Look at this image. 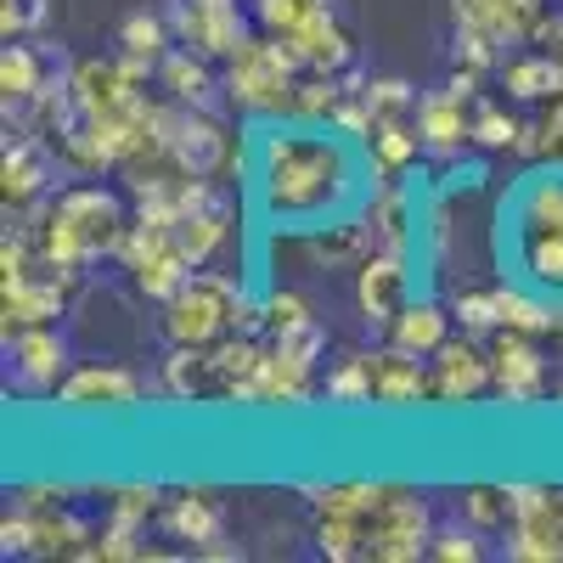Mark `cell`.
<instances>
[{"label":"cell","mask_w":563,"mask_h":563,"mask_svg":"<svg viewBox=\"0 0 563 563\" xmlns=\"http://www.w3.org/2000/svg\"><path fill=\"white\" fill-rule=\"evenodd\" d=\"M254 203L282 231H321L361 214L366 180L350 130L282 119L254 135Z\"/></svg>","instance_id":"cell-1"},{"label":"cell","mask_w":563,"mask_h":563,"mask_svg":"<svg viewBox=\"0 0 563 563\" xmlns=\"http://www.w3.org/2000/svg\"><path fill=\"white\" fill-rule=\"evenodd\" d=\"M124 198L108 192V186H63L52 198V209L40 214V238H34V254L45 271L57 276H79L90 260L102 254H119L124 243Z\"/></svg>","instance_id":"cell-2"},{"label":"cell","mask_w":563,"mask_h":563,"mask_svg":"<svg viewBox=\"0 0 563 563\" xmlns=\"http://www.w3.org/2000/svg\"><path fill=\"white\" fill-rule=\"evenodd\" d=\"M299 57L288 40H243L238 57H225V97L238 102L249 119H288L294 113V79Z\"/></svg>","instance_id":"cell-3"},{"label":"cell","mask_w":563,"mask_h":563,"mask_svg":"<svg viewBox=\"0 0 563 563\" xmlns=\"http://www.w3.org/2000/svg\"><path fill=\"white\" fill-rule=\"evenodd\" d=\"M238 299H243V282L198 265L164 299V339L169 344H198V350L220 344L231 327H238Z\"/></svg>","instance_id":"cell-4"},{"label":"cell","mask_w":563,"mask_h":563,"mask_svg":"<svg viewBox=\"0 0 563 563\" xmlns=\"http://www.w3.org/2000/svg\"><path fill=\"white\" fill-rule=\"evenodd\" d=\"M355 305H361V321L366 327H384L411 305V254H395V249H372L361 254L355 265Z\"/></svg>","instance_id":"cell-5"},{"label":"cell","mask_w":563,"mask_h":563,"mask_svg":"<svg viewBox=\"0 0 563 563\" xmlns=\"http://www.w3.org/2000/svg\"><path fill=\"white\" fill-rule=\"evenodd\" d=\"M530 231H563V164H536L501 198V238H530Z\"/></svg>","instance_id":"cell-6"},{"label":"cell","mask_w":563,"mask_h":563,"mask_svg":"<svg viewBox=\"0 0 563 563\" xmlns=\"http://www.w3.org/2000/svg\"><path fill=\"white\" fill-rule=\"evenodd\" d=\"M141 389L147 384L119 361H79L57 384V406L63 411H130V406H141Z\"/></svg>","instance_id":"cell-7"},{"label":"cell","mask_w":563,"mask_h":563,"mask_svg":"<svg viewBox=\"0 0 563 563\" xmlns=\"http://www.w3.org/2000/svg\"><path fill=\"white\" fill-rule=\"evenodd\" d=\"M169 29L180 45H192L203 57H238V45L249 40V29L238 18V0H175Z\"/></svg>","instance_id":"cell-8"},{"label":"cell","mask_w":563,"mask_h":563,"mask_svg":"<svg viewBox=\"0 0 563 563\" xmlns=\"http://www.w3.org/2000/svg\"><path fill=\"white\" fill-rule=\"evenodd\" d=\"M490 389L512 406H536L547 395V361L536 350V333H512V327H496L490 344Z\"/></svg>","instance_id":"cell-9"},{"label":"cell","mask_w":563,"mask_h":563,"mask_svg":"<svg viewBox=\"0 0 563 563\" xmlns=\"http://www.w3.org/2000/svg\"><path fill=\"white\" fill-rule=\"evenodd\" d=\"M429 541H434L429 501L411 496V490H389V501L378 512V530H372V558L378 563H411V558H429Z\"/></svg>","instance_id":"cell-10"},{"label":"cell","mask_w":563,"mask_h":563,"mask_svg":"<svg viewBox=\"0 0 563 563\" xmlns=\"http://www.w3.org/2000/svg\"><path fill=\"white\" fill-rule=\"evenodd\" d=\"M12 339V384L23 395H57V384L68 378V339L52 327H18Z\"/></svg>","instance_id":"cell-11"},{"label":"cell","mask_w":563,"mask_h":563,"mask_svg":"<svg viewBox=\"0 0 563 563\" xmlns=\"http://www.w3.org/2000/svg\"><path fill=\"white\" fill-rule=\"evenodd\" d=\"M429 378H434V400L445 406L479 400L490 389V350H479L474 339H445L429 361Z\"/></svg>","instance_id":"cell-12"},{"label":"cell","mask_w":563,"mask_h":563,"mask_svg":"<svg viewBox=\"0 0 563 563\" xmlns=\"http://www.w3.org/2000/svg\"><path fill=\"white\" fill-rule=\"evenodd\" d=\"M507 260H512V282H525V288H536L541 299L563 305V231H530V238H512Z\"/></svg>","instance_id":"cell-13"},{"label":"cell","mask_w":563,"mask_h":563,"mask_svg":"<svg viewBox=\"0 0 563 563\" xmlns=\"http://www.w3.org/2000/svg\"><path fill=\"white\" fill-rule=\"evenodd\" d=\"M417 130H422V147L451 158L462 147H474V113H467V97L456 90H429V97L417 102Z\"/></svg>","instance_id":"cell-14"},{"label":"cell","mask_w":563,"mask_h":563,"mask_svg":"<svg viewBox=\"0 0 563 563\" xmlns=\"http://www.w3.org/2000/svg\"><path fill=\"white\" fill-rule=\"evenodd\" d=\"M7 333H18V327H52L63 316V282L57 276H40V271H23L7 282Z\"/></svg>","instance_id":"cell-15"},{"label":"cell","mask_w":563,"mask_h":563,"mask_svg":"<svg viewBox=\"0 0 563 563\" xmlns=\"http://www.w3.org/2000/svg\"><path fill=\"white\" fill-rule=\"evenodd\" d=\"M225 238H231V203L209 186V198H198L192 209L175 220V243H180V254L192 260V265H209Z\"/></svg>","instance_id":"cell-16"},{"label":"cell","mask_w":563,"mask_h":563,"mask_svg":"<svg viewBox=\"0 0 563 563\" xmlns=\"http://www.w3.org/2000/svg\"><path fill=\"white\" fill-rule=\"evenodd\" d=\"M0 192H7L12 209H23V203H34V198L52 192V158H45L40 141H29V135L7 141V164H0Z\"/></svg>","instance_id":"cell-17"},{"label":"cell","mask_w":563,"mask_h":563,"mask_svg":"<svg viewBox=\"0 0 563 563\" xmlns=\"http://www.w3.org/2000/svg\"><path fill=\"white\" fill-rule=\"evenodd\" d=\"M417 153H429L417 119H378L366 130V158H372V175L378 180H400L417 164Z\"/></svg>","instance_id":"cell-18"},{"label":"cell","mask_w":563,"mask_h":563,"mask_svg":"<svg viewBox=\"0 0 563 563\" xmlns=\"http://www.w3.org/2000/svg\"><path fill=\"white\" fill-rule=\"evenodd\" d=\"M429 395H434V378L422 372V355H411L400 344L378 350V406L406 411V406H422Z\"/></svg>","instance_id":"cell-19"},{"label":"cell","mask_w":563,"mask_h":563,"mask_svg":"<svg viewBox=\"0 0 563 563\" xmlns=\"http://www.w3.org/2000/svg\"><path fill=\"white\" fill-rule=\"evenodd\" d=\"M158 85L180 108H214V74H209V57L192 52V45H169L164 63H158Z\"/></svg>","instance_id":"cell-20"},{"label":"cell","mask_w":563,"mask_h":563,"mask_svg":"<svg viewBox=\"0 0 563 563\" xmlns=\"http://www.w3.org/2000/svg\"><path fill=\"white\" fill-rule=\"evenodd\" d=\"M164 530H169L175 541H186L192 552H209L214 541H225V519H220L214 496H203V490H180V496L164 507Z\"/></svg>","instance_id":"cell-21"},{"label":"cell","mask_w":563,"mask_h":563,"mask_svg":"<svg viewBox=\"0 0 563 563\" xmlns=\"http://www.w3.org/2000/svg\"><path fill=\"white\" fill-rule=\"evenodd\" d=\"M294 57H299V68H310V74H344L350 63H355V45H350V34L333 23V12H321L310 29H299L294 40Z\"/></svg>","instance_id":"cell-22"},{"label":"cell","mask_w":563,"mask_h":563,"mask_svg":"<svg viewBox=\"0 0 563 563\" xmlns=\"http://www.w3.org/2000/svg\"><path fill=\"white\" fill-rule=\"evenodd\" d=\"M451 310L445 305H434V299H411L395 321H389V344H400V350H411V355H422L429 361L445 339H451Z\"/></svg>","instance_id":"cell-23"},{"label":"cell","mask_w":563,"mask_h":563,"mask_svg":"<svg viewBox=\"0 0 563 563\" xmlns=\"http://www.w3.org/2000/svg\"><path fill=\"white\" fill-rule=\"evenodd\" d=\"M451 12H456V23H474L496 40H519L536 29L541 0H451Z\"/></svg>","instance_id":"cell-24"},{"label":"cell","mask_w":563,"mask_h":563,"mask_svg":"<svg viewBox=\"0 0 563 563\" xmlns=\"http://www.w3.org/2000/svg\"><path fill=\"white\" fill-rule=\"evenodd\" d=\"M501 85L512 102H558L563 97V57H552V52L512 57V63H501Z\"/></svg>","instance_id":"cell-25"},{"label":"cell","mask_w":563,"mask_h":563,"mask_svg":"<svg viewBox=\"0 0 563 563\" xmlns=\"http://www.w3.org/2000/svg\"><path fill=\"white\" fill-rule=\"evenodd\" d=\"M0 90H7V108H23V102H45L52 97V79H45V57L23 40H7L0 52Z\"/></svg>","instance_id":"cell-26"},{"label":"cell","mask_w":563,"mask_h":563,"mask_svg":"<svg viewBox=\"0 0 563 563\" xmlns=\"http://www.w3.org/2000/svg\"><path fill=\"white\" fill-rule=\"evenodd\" d=\"M169 34H175L169 18H158V12H130V18L119 23V57H135V63H147V68L158 74L164 52L175 45Z\"/></svg>","instance_id":"cell-27"},{"label":"cell","mask_w":563,"mask_h":563,"mask_svg":"<svg viewBox=\"0 0 563 563\" xmlns=\"http://www.w3.org/2000/svg\"><path fill=\"white\" fill-rule=\"evenodd\" d=\"M321 389L333 406H372L378 400V355H344Z\"/></svg>","instance_id":"cell-28"},{"label":"cell","mask_w":563,"mask_h":563,"mask_svg":"<svg viewBox=\"0 0 563 563\" xmlns=\"http://www.w3.org/2000/svg\"><path fill=\"white\" fill-rule=\"evenodd\" d=\"M462 519L479 536H507L512 530V490L507 485H474L462 490Z\"/></svg>","instance_id":"cell-29"},{"label":"cell","mask_w":563,"mask_h":563,"mask_svg":"<svg viewBox=\"0 0 563 563\" xmlns=\"http://www.w3.org/2000/svg\"><path fill=\"white\" fill-rule=\"evenodd\" d=\"M321 12H333L327 0H254V23L276 40H294L299 29H310Z\"/></svg>","instance_id":"cell-30"},{"label":"cell","mask_w":563,"mask_h":563,"mask_svg":"<svg viewBox=\"0 0 563 563\" xmlns=\"http://www.w3.org/2000/svg\"><path fill=\"white\" fill-rule=\"evenodd\" d=\"M310 327H316V316L299 294H265V339L271 344L299 339V333H310Z\"/></svg>","instance_id":"cell-31"},{"label":"cell","mask_w":563,"mask_h":563,"mask_svg":"<svg viewBox=\"0 0 563 563\" xmlns=\"http://www.w3.org/2000/svg\"><path fill=\"white\" fill-rule=\"evenodd\" d=\"M361 97H366V108H372V124L378 119H417V90L406 85V79H372V85H361Z\"/></svg>","instance_id":"cell-32"},{"label":"cell","mask_w":563,"mask_h":563,"mask_svg":"<svg viewBox=\"0 0 563 563\" xmlns=\"http://www.w3.org/2000/svg\"><path fill=\"white\" fill-rule=\"evenodd\" d=\"M519 141H525V130H519V119H512V113H501L490 102L474 108V147L479 153H512Z\"/></svg>","instance_id":"cell-33"},{"label":"cell","mask_w":563,"mask_h":563,"mask_svg":"<svg viewBox=\"0 0 563 563\" xmlns=\"http://www.w3.org/2000/svg\"><path fill=\"white\" fill-rule=\"evenodd\" d=\"M451 316L462 321V333H496L501 327V305H496V288H467L451 299Z\"/></svg>","instance_id":"cell-34"},{"label":"cell","mask_w":563,"mask_h":563,"mask_svg":"<svg viewBox=\"0 0 563 563\" xmlns=\"http://www.w3.org/2000/svg\"><path fill=\"white\" fill-rule=\"evenodd\" d=\"M485 536L474 530V525H445V530H434V541H429V558H440V563H474V558H485V547H479Z\"/></svg>","instance_id":"cell-35"},{"label":"cell","mask_w":563,"mask_h":563,"mask_svg":"<svg viewBox=\"0 0 563 563\" xmlns=\"http://www.w3.org/2000/svg\"><path fill=\"white\" fill-rule=\"evenodd\" d=\"M52 23V0H0V34L7 40H29Z\"/></svg>","instance_id":"cell-36"},{"label":"cell","mask_w":563,"mask_h":563,"mask_svg":"<svg viewBox=\"0 0 563 563\" xmlns=\"http://www.w3.org/2000/svg\"><path fill=\"white\" fill-rule=\"evenodd\" d=\"M153 512H158V490L153 485H119L108 496V519H119V525H141V530H147Z\"/></svg>","instance_id":"cell-37"}]
</instances>
